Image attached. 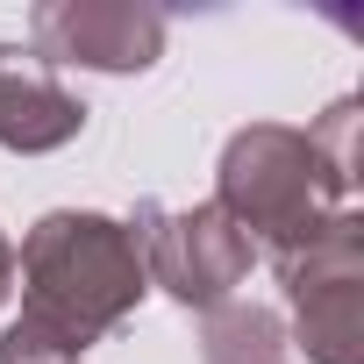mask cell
<instances>
[{
	"instance_id": "4",
	"label": "cell",
	"mask_w": 364,
	"mask_h": 364,
	"mask_svg": "<svg viewBox=\"0 0 364 364\" xmlns=\"http://www.w3.org/2000/svg\"><path fill=\"white\" fill-rule=\"evenodd\" d=\"M129 236H136V250H143V279L164 286L178 307H193V314L236 300V286H243L250 264H257L250 236H243L215 200H200V208H157V200H136Z\"/></svg>"
},
{
	"instance_id": "2",
	"label": "cell",
	"mask_w": 364,
	"mask_h": 364,
	"mask_svg": "<svg viewBox=\"0 0 364 364\" xmlns=\"http://www.w3.org/2000/svg\"><path fill=\"white\" fill-rule=\"evenodd\" d=\"M215 208L250 236L257 257H286V250H300L350 200L328 186V171H321L307 129H293V122H250V129H236L222 143Z\"/></svg>"
},
{
	"instance_id": "1",
	"label": "cell",
	"mask_w": 364,
	"mask_h": 364,
	"mask_svg": "<svg viewBox=\"0 0 364 364\" xmlns=\"http://www.w3.org/2000/svg\"><path fill=\"white\" fill-rule=\"evenodd\" d=\"M22 314L0 328V364H79L150 293L129 222L100 208H50L15 250Z\"/></svg>"
},
{
	"instance_id": "5",
	"label": "cell",
	"mask_w": 364,
	"mask_h": 364,
	"mask_svg": "<svg viewBox=\"0 0 364 364\" xmlns=\"http://www.w3.org/2000/svg\"><path fill=\"white\" fill-rule=\"evenodd\" d=\"M171 22L143 0H36L29 8V58L43 72H100L136 79L164 58Z\"/></svg>"
},
{
	"instance_id": "8",
	"label": "cell",
	"mask_w": 364,
	"mask_h": 364,
	"mask_svg": "<svg viewBox=\"0 0 364 364\" xmlns=\"http://www.w3.org/2000/svg\"><path fill=\"white\" fill-rule=\"evenodd\" d=\"M307 143L328 171V186L350 200V186H357V100H336L321 122H307Z\"/></svg>"
},
{
	"instance_id": "9",
	"label": "cell",
	"mask_w": 364,
	"mask_h": 364,
	"mask_svg": "<svg viewBox=\"0 0 364 364\" xmlns=\"http://www.w3.org/2000/svg\"><path fill=\"white\" fill-rule=\"evenodd\" d=\"M8 293H15V243H8V229H0V307H8Z\"/></svg>"
},
{
	"instance_id": "6",
	"label": "cell",
	"mask_w": 364,
	"mask_h": 364,
	"mask_svg": "<svg viewBox=\"0 0 364 364\" xmlns=\"http://www.w3.org/2000/svg\"><path fill=\"white\" fill-rule=\"evenodd\" d=\"M86 129V100L43 72L22 43H0V150L15 157H50Z\"/></svg>"
},
{
	"instance_id": "7",
	"label": "cell",
	"mask_w": 364,
	"mask_h": 364,
	"mask_svg": "<svg viewBox=\"0 0 364 364\" xmlns=\"http://www.w3.org/2000/svg\"><path fill=\"white\" fill-rule=\"evenodd\" d=\"M200 364H293L286 321L264 300H222L200 314Z\"/></svg>"
},
{
	"instance_id": "3",
	"label": "cell",
	"mask_w": 364,
	"mask_h": 364,
	"mask_svg": "<svg viewBox=\"0 0 364 364\" xmlns=\"http://www.w3.org/2000/svg\"><path fill=\"white\" fill-rule=\"evenodd\" d=\"M286 307H293V336L307 350V364H357V336H364V215L336 208L300 250L272 257Z\"/></svg>"
}]
</instances>
